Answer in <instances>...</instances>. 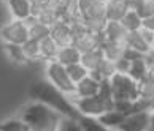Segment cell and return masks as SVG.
<instances>
[{"instance_id":"277c9868","label":"cell","mask_w":154,"mask_h":131,"mask_svg":"<svg viewBox=\"0 0 154 131\" xmlns=\"http://www.w3.org/2000/svg\"><path fill=\"white\" fill-rule=\"evenodd\" d=\"M46 76H48V81L57 87L60 92H64L65 95H73L75 93V87L76 84L72 81L70 74L67 71V66L62 65L60 62L57 60H51L46 63Z\"/></svg>"},{"instance_id":"2e32d148","label":"cell","mask_w":154,"mask_h":131,"mask_svg":"<svg viewBox=\"0 0 154 131\" xmlns=\"http://www.w3.org/2000/svg\"><path fill=\"white\" fill-rule=\"evenodd\" d=\"M57 62H60L62 65H72V63H76V62L81 60V52L73 46V44H65V46H60L59 48V52H57Z\"/></svg>"},{"instance_id":"603a6c76","label":"cell","mask_w":154,"mask_h":131,"mask_svg":"<svg viewBox=\"0 0 154 131\" xmlns=\"http://www.w3.org/2000/svg\"><path fill=\"white\" fill-rule=\"evenodd\" d=\"M137 90H138V96L145 100H152L154 98V81L151 77H143L141 81H137Z\"/></svg>"},{"instance_id":"8fae6325","label":"cell","mask_w":154,"mask_h":131,"mask_svg":"<svg viewBox=\"0 0 154 131\" xmlns=\"http://www.w3.org/2000/svg\"><path fill=\"white\" fill-rule=\"evenodd\" d=\"M100 90V81H97L95 77L88 74L86 77H83L79 82H76L75 93L70 95V98H83V96H91L99 93Z\"/></svg>"},{"instance_id":"6da1fadb","label":"cell","mask_w":154,"mask_h":131,"mask_svg":"<svg viewBox=\"0 0 154 131\" xmlns=\"http://www.w3.org/2000/svg\"><path fill=\"white\" fill-rule=\"evenodd\" d=\"M30 96L35 101H42V103L49 104L51 107H54L56 111H59L65 117L79 118V115H81L79 111L76 109V106L73 104V101L70 100V96L65 95L64 92H60L49 81L35 82L30 87Z\"/></svg>"},{"instance_id":"7c38bea8","label":"cell","mask_w":154,"mask_h":131,"mask_svg":"<svg viewBox=\"0 0 154 131\" xmlns=\"http://www.w3.org/2000/svg\"><path fill=\"white\" fill-rule=\"evenodd\" d=\"M130 8L125 0H106L105 2V16L108 21H121Z\"/></svg>"},{"instance_id":"484cf974","label":"cell","mask_w":154,"mask_h":131,"mask_svg":"<svg viewBox=\"0 0 154 131\" xmlns=\"http://www.w3.org/2000/svg\"><path fill=\"white\" fill-rule=\"evenodd\" d=\"M22 49H24V54H26L27 62L40 60V44H38L37 39L29 38L24 44H22Z\"/></svg>"},{"instance_id":"d590c367","label":"cell","mask_w":154,"mask_h":131,"mask_svg":"<svg viewBox=\"0 0 154 131\" xmlns=\"http://www.w3.org/2000/svg\"><path fill=\"white\" fill-rule=\"evenodd\" d=\"M100 2H103V3H105V2H106V0H100Z\"/></svg>"},{"instance_id":"f1b7e54d","label":"cell","mask_w":154,"mask_h":131,"mask_svg":"<svg viewBox=\"0 0 154 131\" xmlns=\"http://www.w3.org/2000/svg\"><path fill=\"white\" fill-rule=\"evenodd\" d=\"M135 11L140 14L141 19L149 18V16L154 14V0H141V2L137 5Z\"/></svg>"},{"instance_id":"8992f818","label":"cell","mask_w":154,"mask_h":131,"mask_svg":"<svg viewBox=\"0 0 154 131\" xmlns=\"http://www.w3.org/2000/svg\"><path fill=\"white\" fill-rule=\"evenodd\" d=\"M151 127V109L148 111H135L125 115L119 130L124 131H143Z\"/></svg>"},{"instance_id":"4dcf8cb0","label":"cell","mask_w":154,"mask_h":131,"mask_svg":"<svg viewBox=\"0 0 154 131\" xmlns=\"http://www.w3.org/2000/svg\"><path fill=\"white\" fill-rule=\"evenodd\" d=\"M138 32L141 33V36H143L146 41L151 44V46H154V30H152V28H148V27H145V25H141V27L138 28Z\"/></svg>"},{"instance_id":"4316f807","label":"cell","mask_w":154,"mask_h":131,"mask_svg":"<svg viewBox=\"0 0 154 131\" xmlns=\"http://www.w3.org/2000/svg\"><path fill=\"white\" fill-rule=\"evenodd\" d=\"M67 71H68V74H70L72 77V81L73 82H79L83 77H86L89 74V71H88V68L84 66L81 62H76V63H72V65H67Z\"/></svg>"},{"instance_id":"cb8c5ba5","label":"cell","mask_w":154,"mask_h":131,"mask_svg":"<svg viewBox=\"0 0 154 131\" xmlns=\"http://www.w3.org/2000/svg\"><path fill=\"white\" fill-rule=\"evenodd\" d=\"M121 22L129 28L130 32H134V30H138V28L143 25V19L140 18V14L137 13L135 10H129L127 13H125V16L121 19Z\"/></svg>"},{"instance_id":"e575fe53","label":"cell","mask_w":154,"mask_h":131,"mask_svg":"<svg viewBox=\"0 0 154 131\" xmlns=\"http://www.w3.org/2000/svg\"><path fill=\"white\" fill-rule=\"evenodd\" d=\"M149 130H154V109H151V127Z\"/></svg>"},{"instance_id":"d6a6232c","label":"cell","mask_w":154,"mask_h":131,"mask_svg":"<svg viewBox=\"0 0 154 131\" xmlns=\"http://www.w3.org/2000/svg\"><path fill=\"white\" fill-rule=\"evenodd\" d=\"M125 2H127V5H129V8H130V10H135V8H137V5H138L141 0H125Z\"/></svg>"},{"instance_id":"1f68e13d","label":"cell","mask_w":154,"mask_h":131,"mask_svg":"<svg viewBox=\"0 0 154 131\" xmlns=\"http://www.w3.org/2000/svg\"><path fill=\"white\" fill-rule=\"evenodd\" d=\"M143 25L148 27V28H152V30H154V14L149 16V18H146V19H143Z\"/></svg>"},{"instance_id":"4fadbf2b","label":"cell","mask_w":154,"mask_h":131,"mask_svg":"<svg viewBox=\"0 0 154 131\" xmlns=\"http://www.w3.org/2000/svg\"><path fill=\"white\" fill-rule=\"evenodd\" d=\"M10 13L14 19L27 21L32 18V0H7Z\"/></svg>"},{"instance_id":"d6986e66","label":"cell","mask_w":154,"mask_h":131,"mask_svg":"<svg viewBox=\"0 0 154 131\" xmlns=\"http://www.w3.org/2000/svg\"><path fill=\"white\" fill-rule=\"evenodd\" d=\"M102 51H103V55L106 57V59L110 60H118L121 59V57L124 55V51H125V46H122V44L119 43H115V41H110V39H103V43L100 44Z\"/></svg>"},{"instance_id":"44dd1931","label":"cell","mask_w":154,"mask_h":131,"mask_svg":"<svg viewBox=\"0 0 154 131\" xmlns=\"http://www.w3.org/2000/svg\"><path fill=\"white\" fill-rule=\"evenodd\" d=\"M148 70L149 66L145 62L143 57H138V59L130 60V68H129V74L132 76L135 81H141L143 77L148 76Z\"/></svg>"},{"instance_id":"ba28073f","label":"cell","mask_w":154,"mask_h":131,"mask_svg":"<svg viewBox=\"0 0 154 131\" xmlns=\"http://www.w3.org/2000/svg\"><path fill=\"white\" fill-rule=\"evenodd\" d=\"M129 33H130V30L121 21H108V24L103 30V35H105L106 39L119 43V44H122V46H127Z\"/></svg>"},{"instance_id":"30bf717a","label":"cell","mask_w":154,"mask_h":131,"mask_svg":"<svg viewBox=\"0 0 154 131\" xmlns=\"http://www.w3.org/2000/svg\"><path fill=\"white\" fill-rule=\"evenodd\" d=\"M76 7L83 19L105 16V3L100 0H76Z\"/></svg>"},{"instance_id":"ac0fdd59","label":"cell","mask_w":154,"mask_h":131,"mask_svg":"<svg viewBox=\"0 0 154 131\" xmlns=\"http://www.w3.org/2000/svg\"><path fill=\"white\" fill-rule=\"evenodd\" d=\"M27 27H29V38L37 39V41H40V39H43L45 36L49 35V25L35 19V18L27 19Z\"/></svg>"},{"instance_id":"7a4b0ae2","label":"cell","mask_w":154,"mask_h":131,"mask_svg":"<svg viewBox=\"0 0 154 131\" xmlns=\"http://www.w3.org/2000/svg\"><path fill=\"white\" fill-rule=\"evenodd\" d=\"M62 114L51 107L46 103L35 101L33 104L27 106L22 112V120L29 125L30 130L37 131H53L59 130V125L62 120Z\"/></svg>"},{"instance_id":"5bb4252c","label":"cell","mask_w":154,"mask_h":131,"mask_svg":"<svg viewBox=\"0 0 154 131\" xmlns=\"http://www.w3.org/2000/svg\"><path fill=\"white\" fill-rule=\"evenodd\" d=\"M38 44H40V59H42L43 62L48 63V62L57 59V52H59L60 46L49 35L45 36L43 39H40Z\"/></svg>"},{"instance_id":"83f0119b","label":"cell","mask_w":154,"mask_h":131,"mask_svg":"<svg viewBox=\"0 0 154 131\" xmlns=\"http://www.w3.org/2000/svg\"><path fill=\"white\" fill-rule=\"evenodd\" d=\"M0 130H7V131H29V125H27L22 118H11V120L0 123Z\"/></svg>"},{"instance_id":"52a82bcc","label":"cell","mask_w":154,"mask_h":131,"mask_svg":"<svg viewBox=\"0 0 154 131\" xmlns=\"http://www.w3.org/2000/svg\"><path fill=\"white\" fill-rule=\"evenodd\" d=\"M49 36L54 39L59 46H65V44L73 43V32L70 22L65 19H57L54 24L49 25Z\"/></svg>"},{"instance_id":"f546056e","label":"cell","mask_w":154,"mask_h":131,"mask_svg":"<svg viewBox=\"0 0 154 131\" xmlns=\"http://www.w3.org/2000/svg\"><path fill=\"white\" fill-rule=\"evenodd\" d=\"M115 63H116V73H129L130 60H129L125 55H122L121 59H118Z\"/></svg>"},{"instance_id":"7402d4cb","label":"cell","mask_w":154,"mask_h":131,"mask_svg":"<svg viewBox=\"0 0 154 131\" xmlns=\"http://www.w3.org/2000/svg\"><path fill=\"white\" fill-rule=\"evenodd\" d=\"M5 52L10 57L11 62L14 63H29L26 59L24 49H22V44H14V43H5Z\"/></svg>"},{"instance_id":"ffe728a7","label":"cell","mask_w":154,"mask_h":131,"mask_svg":"<svg viewBox=\"0 0 154 131\" xmlns=\"http://www.w3.org/2000/svg\"><path fill=\"white\" fill-rule=\"evenodd\" d=\"M125 48H130V49H134V51H138V52L145 54V52H148V51H149L152 46L146 41L143 36H141V33H140L138 30H134V32L129 33L127 46H125Z\"/></svg>"},{"instance_id":"5b68a950","label":"cell","mask_w":154,"mask_h":131,"mask_svg":"<svg viewBox=\"0 0 154 131\" xmlns=\"http://www.w3.org/2000/svg\"><path fill=\"white\" fill-rule=\"evenodd\" d=\"M0 38L3 43H14V44H24L29 39V27L27 21L14 19L8 24H5L0 30Z\"/></svg>"},{"instance_id":"9a60e30c","label":"cell","mask_w":154,"mask_h":131,"mask_svg":"<svg viewBox=\"0 0 154 131\" xmlns=\"http://www.w3.org/2000/svg\"><path fill=\"white\" fill-rule=\"evenodd\" d=\"M105 59L103 55V51H102V48H94L91 51H86V52L81 54V63L88 68V71H95L99 70V66L102 63V60Z\"/></svg>"},{"instance_id":"3957f363","label":"cell","mask_w":154,"mask_h":131,"mask_svg":"<svg viewBox=\"0 0 154 131\" xmlns=\"http://www.w3.org/2000/svg\"><path fill=\"white\" fill-rule=\"evenodd\" d=\"M113 100H135L138 98L137 81L129 73H115L110 79Z\"/></svg>"},{"instance_id":"e0dca14e","label":"cell","mask_w":154,"mask_h":131,"mask_svg":"<svg viewBox=\"0 0 154 131\" xmlns=\"http://www.w3.org/2000/svg\"><path fill=\"white\" fill-rule=\"evenodd\" d=\"M97 118H99V122L103 125L105 128H118V130H119L122 120L125 118V114L119 112L118 109H115V107H113V109L103 112L102 115H99Z\"/></svg>"},{"instance_id":"d4e9b609","label":"cell","mask_w":154,"mask_h":131,"mask_svg":"<svg viewBox=\"0 0 154 131\" xmlns=\"http://www.w3.org/2000/svg\"><path fill=\"white\" fill-rule=\"evenodd\" d=\"M84 24H86L88 32H92V33H103L105 27L108 24V19L105 16H97V18H88V19H83Z\"/></svg>"},{"instance_id":"9c48e42d","label":"cell","mask_w":154,"mask_h":131,"mask_svg":"<svg viewBox=\"0 0 154 131\" xmlns=\"http://www.w3.org/2000/svg\"><path fill=\"white\" fill-rule=\"evenodd\" d=\"M105 35L103 33H92V32H86L83 35H79L76 38H73V46H75L79 52H86L94 48H100V44L103 43Z\"/></svg>"},{"instance_id":"836d02e7","label":"cell","mask_w":154,"mask_h":131,"mask_svg":"<svg viewBox=\"0 0 154 131\" xmlns=\"http://www.w3.org/2000/svg\"><path fill=\"white\" fill-rule=\"evenodd\" d=\"M148 77H151L152 81H154V65H151L149 70H148Z\"/></svg>"}]
</instances>
